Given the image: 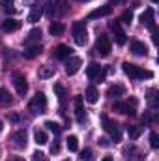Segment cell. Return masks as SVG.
<instances>
[{"label": "cell", "instance_id": "2e32d148", "mask_svg": "<svg viewBox=\"0 0 159 161\" xmlns=\"http://www.w3.org/2000/svg\"><path fill=\"white\" fill-rule=\"evenodd\" d=\"M11 139H13V144H15L17 148H25V146H26V131H25V129L17 131Z\"/></svg>", "mask_w": 159, "mask_h": 161}, {"label": "cell", "instance_id": "4fadbf2b", "mask_svg": "<svg viewBox=\"0 0 159 161\" xmlns=\"http://www.w3.org/2000/svg\"><path fill=\"white\" fill-rule=\"evenodd\" d=\"M75 113H77V122L86 120V113H84V107H82V96H77L75 97Z\"/></svg>", "mask_w": 159, "mask_h": 161}, {"label": "cell", "instance_id": "e575fe53", "mask_svg": "<svg viewBox=\"0 0 159 161\" xmlns=\"http://www.w3.org/2000/svg\"><path fill=\"white\" fill-rule=\"evenodd\" d=\"M150 146H152L154 150L159 148V135L157 133H150Z\"/></svg>", "mask_w": 159, "mask_h": 161}, {"label": "cell", "instance_id": "9c48e42d", "mask_svg": "<svg viewBox=\"0 0 159 161\" xmlns=\"http://www.w3.org/2000/svg\"><path fill=\"white\" fill-rule=\"evenodd\" d=\"M80 66H82V60H80L79 56H71V58L66 62V73H68V75H75L80 69Z\"/></svg>", "mask_w": 159, "mask_h": 161}, {"label": "cell", "instance_id": "44dd1931", "mask_svg": "<svg viewBox=\"0 0 159 161\" xmlns=\"http://www.w3.org/2000/svg\"><path fill=\"white\" fill-rule=\"evenodd\" d=\"M123 92H125V88H123L122 84H112V86L109 88L107 96H109V97H114V99H118L120 96H123Z\"/></svg>", "mask_w": 159, "mask_h": 161}, {"label": "cell", "instance_id": "9a60e30c", "mask_svg": "<svg viewBox=\"0 0 159 161\" xmlns=\"http://www.w3.org/2000/svg\"><path fill=\"white\" fill-rule=\"evenodd\" d=\"M21 28V21H15V19H8L2 23V32H15Z\"/></svg>", "mask_w": 159, "mask_h": 161}, {"label": "cell", "instance_id": "7a4b0ae2", "mask_svg": "<svg viewBox=\"0 0 159 161\" xmlns=\"http://www.w3.org/2000/svg\"><path fill=\"white\" fill-rule=\"evenodd\" d=\"M45 109H47V97H45L43 92H38V94L30 99L28 111H30L32 114H41V113H45Z\"/></svg>", "mask_w": 159, "mask_h": 161}, {"label": "cell", "instance_id": "ee69618b", "mask_svg": "<svg viewBox=\"0 0 159 161\" xmlns=\"http://www.w3.org/2000/svg\"><path fill=\"white\" fill-rule=\"evenodd\" d=\"M152 2H154V4H156V2H157V0H152Z\"/></svg>", "mask_w": 159, "mask_h": 161}, {"label": "cell", "instance_id": "30bf717a", "mask_svg": "<svg viewBox=\"0 0 159 161\" xmlns=\"http://www.w3.org/2000/svg\"><path fill=\"white\" fill-rule=\"evenodd\" d=\"M109 26L114 30V40H116V43H118V45H123V43L127 41V36L120 30V23H118V21H114V23L111 21V23H109Z\"/></svg>", "mask_w": 159, "mask_h": 161}, {"label": "cell", "instance_id": "5b68a950", "mask_svg": "<svg viewBox=\"0 0 159 161\" xmlns=\"http://www.w3.org/2000/svg\"><path fill=\"white\" fill-rule=\"evenodd\" d=\"M135 99H131V105L129 103H125V101H114V105H112V111H116L120 114H129V116H135L137 113H135Z\"/></svg>", "mask_w": 159, "mask_h": 161}, {"label": "cell", "instance_id": "f1b7e54d", "mask_svg": "<svg viewBox=\"0 0 159 161\" xmlns=\"http://www.w3.org/2000/svg\"><path fill=\"white\" fill-rule=\"evenodd\" d=\"M40 38H41V30L40 28H34V30H30V34H28V38H26V45H30L32 41H40Z\"/></svg>", "mask_w": 159, "mask_h": 161}, {"label": "cell", "instance_id": "7c38bea8", "mask_svg": "<svg viewBox=\"0 0 159 161\" xmlns=\"http://www.w3.org/2000/svg\"><path fill=\"white\" fill-rule=\"evenodd\" d=\"M146 101H148V107L152 109V111H156L159 107V96H157V90L156 88H152V90H148V96H146Z\"/></svg>", "mask_w": 159, "mask_h": 161}, {"label": "cell", "instance_id": "d590c367", "mask_svg": "<svg viewBox=\"0 0 159 161\" xmlns=\"http://www.w3.org/2000/svg\"><path fill=\"white\" fill-rule=\"evenodd\" d=\"M32 161H49V159H47V156H45L43 152H40V150H36V152L32 154Z\"/></svg>", "mask_w": 159, "mask_h": 161}, {"label": "cell", "instance_id": "e0dca14e", "mask_svg": "<svg viewBox=\"0 0 159 161\" xmlns=\"http://www.w3.org/2000/svg\"><path fill=\"white\" fill-rule=\"evenodd\" d=\"M41 15H43V8L38 6V4H34L30 8V13H28V23H38Z\"/></svg>", "mask_w": 159, "mask_h": 161}, {"label": "cell", "instance_id": "ab89813d", "mask_svg": "<svg viewBox=\"0 0 159 161\" xmlns=\"http://www.w3.org/2000/svg\"><path fill=\"white\" fill-rule=\"evenodd\" d=\"M11 122H19V116L17 114H11Z\"/></svg>", "mask_w": 159, "mask_h": 161}, {"label": "cell", "instance_id": "ba28073f", "mask_svg": "<svg viewBox=\"0 0 159 161\" xmlns=\"http://www.w3.org/2000/svg\"><path fill=\"white\" fill-rule=\"evenodd\" d=\"M112 9H114V4H105V6H101V8L94 9V11L88 15V19H99V17H107V15H111V13H112Z\"/></svg>", "mask_w": 159, "mask_h": 161}, {"label": "cell", "instance_id": "f6af8a7d", "mask_svg": "<svg viewBox=\"0 0 159 161\" xmlns=\"http://www.w3.org/2000/svg\"><path fill=\"white\" fill-rule=\"evenodd\" d=\"M64 161H69V159H64Z\"/></svg>", "mask_w": 159, "mask_h": 161}, {"label": "cell", "instance_id": "52a82bcc", "mask_svg": "<svg viewBox=\"0 0 159 161\" xmlns=\"http://www.w3.org/2000/svg\"><path fill=\"white\" fill-rule=\"evenodd\" d=\"M13 86H15V90H17V94L19 96H23L25 97V94H26V90H28V82H26V77L23 75V73H13Z\"/></svg>", "mask_w": 159, "mask_h": 161}, {"label": "cell", "instance_id": "603a6c76", "mask_svg": "<svg viewBox=\"0 0 159 161\" xmlns=\"http://www.w3.org/2000/svg\"><path fill=\"white\" fill-rule=\"evenodd\" d=\"M47 141H49V137H47V133L43 131V129H36L34 131V142L36 144H47Z\"/></svg>", "mask_w": 159, "mask_h": 161}, {"label": "cell", "instance_id": "4dcf8cb0", "mask_svg": "<svg viewBox=\"0 0 159 161\" xmlns=\"http://www.w3.org/2000/svg\"><path fill=\"white\" fill-rule=\"evenodd\" d=\"M0 105H11V97H9V92L0 88Z\"/></svg>", "mask_w": 159, "mask_h": 161}, {"label": "cell", "instance_id": "8d00e7d4", "mask_svg": "<svg viewBox=\"0 0 159 161\" xmlns=\"http://www.w3.org/2000/svg\"><path fill=\"white\" fill-rule=\"evenodd\" d=\"M131 21H133V13H131V11H125V13L122 15V23H123V25H131Z\"/></svg>", "mask_w": 159, "mask_h": 161}, {"label": "cell", "instance_id": "4316f807", "mask_svg": "<svg viewBox=\"0 0 159 161\" xmlns=\"http://www.w3.org/2000/svg\"><path fill=\"white\" fill-rule=\"evenodd\" d=\"M66 142H68V148H69L71 152H77V150H79V139H77L75 135H69V137L66 139Z\"/></svg>", "mask_w": 159, "mask_h": 161}, {"label": "cell", "instance_id": "f35d334b", "mask_svg": "<svg viewBox=\"0 0 159 161\" xmlns=\"http://www.w3.org/2000/svg\"><path fill=\"white\" fill-rule=\"evenodd\" d=\"M99 144H101V146H105V148H107V146H109V144H111V142H109V139H105V137H103V139H99Z\"/></svg>", "mask_w": 159, "mask_h": 161}, {"label": "cell", "instance_id": "277c9868", "mask_svg": "<svg viewBox=\"0 0 159 161\" xmlns=\"http://www.w3.org/2000/svg\"><path fill=\"white\" fill-rule=\"evenodd\" d=\"M103 127H105L107 133H111V137H112L114 142H120V139H122V131H120V125L116 124V122H112V120H109L107 116H103Z\"/></svg>", "mask_w": 159, "mask_h": 161}, {"label": "cell", "instance_id": "f546056e", "mask_svg": "<svg viewBox=\"0 0 159 161\" xmlns=\"http://www.w3.org/2000/svg\"><path fill=\"white\" fill-rule=\"evenodd\" d=\"M13 4H15L13 0H0V6H2V9L6 13H15V6Z\"/></svg>", "mask_w": 159, "mask_h": 161}, {"label": "cell", "instance_id": "1f68e13d", "mask_svg": "<svg viewBox=\"0 0 159 161\" xmlns=\"http://www.w3.org/2000/svg\"><path fill=\"white\" fill-rule=\"evenodd\" d=\"M54 92H56L60 103H64V101H66V88H64L62 84H54Z\"/></svg>", "mask_w": 159, "mask_h": 161}, {"label": "cell", "instance_id": "74e56055", "mask_svg": "<svg viewBox=\"0 0 159 161\" xmlns=\"http://www.w3.org/2000/svg\"><path fill=\"white\" fill-rule=\"evenodd\" d=\"M51 152H52V154H58V152H60V142H58V141H54V142L51 144Z\"/></svg>", "mask_w": 159, "mask_h": 161}, {"label": "cell", "instance_id": "83f0119b", "mask_svg": "<svg viewBox=\"0 0 159 161\" xmlns=\"http://www.w3.org/2000/svg\"><path fill=\"white\" fill-rule=\"evenodd\" d=\"M58 0H49V4H47V15L49 17H54L56 13H58Z\"/></svg>", "mask_w": 159, "mask_h": 161}, {"label": "cell", "instance_id": "d6986e66", "mask_svg": "<svg viewBox=\"0 0 159 161\" xmlns=\"http://www.w3.org/2000/svg\"><path fill=\"white\" fill-rule=\"evenodd\" d=\"M140 23H142L144 26H152V25H154V9H152V8H148V9L140 15Z\"/></svg>", "mask_w": 159, "mask_h": 161}, {"label": "cell", "instance_id": "d6a6232c", "mask_svg": "<svg viewBox=\"0 0 159 161\" xmlns=\"http://www.w3.org/2000/svg\"><path fill=\"white\" fill-rule=\"evenodd\" d=\"M45 125H47V127H49V129H51V131H52L54 135H58V133L62 131L60 124H56V122H52V120H47V122H45Z\"/></svg>", "mask_w": 159, "mask_h": 161}, {"label": "cell", "instance_id": "7402d4cb", "mask_svg": "<svg viewBox=\"0 0 159 161\" xmlns=\"http://www.w3.org/2000/svg\"><path fill=\"white\" fill-rule=\"evenodd\" d=\"M41 51H43V49H41V45L38 43V45H30V47H28L23 54H25V58H28V60H30V58H36Z\"/></svg>", "mask_w": 159, "mask_h": 161}, {"label": "cell", "instance_id": "484cf974", "mask_svg": "<svg viewBox=\"0 0 159 161\" xmlns=\"http://www.w3.org/2000/svg\"><path fill=\"white\" fill-rule=\"evenodd\" d=\"M140 133H142V127L140 125H127V135H129V139H139L140 137Z\"/></svg>", "mask_w": 159, "mask_h": 161}, {"label": "cell", "instance_id": "ac0fdd59", "mask_svg": "<svg viewBox=\"0 0 159 161\" xmlns=\"http://www.w3.org/2000/svg\"><path fill=\"white\" fill-rule=\"evenodd\" d=\"M101 69H103V68H101L99 64H96V62H92V64H90V66L86 68V75H88V79L96 80V79H97V75L101 73Z\"/></svg>", "mask_w": 159, "mask_h": 161}, {"label": "cell", "instance_id": "8fae6325", "mask_svg": "<svg viewBox=\"0 0 159 161\" xmlns=\"http://www.w3.org/2000/svg\"><path fill=\"white\" fill-rule=\"evenodd\" d=\"M52 54H54V58H58V60H66V58L71 56V47H69V45H58Z\"/></svg>", "mask_w": 159, "mask_h": 161}, {"label": "cell", "instance_id": "836d02e7", "mask_svg": "<svg viewBox=\"0 0 159 161\" xmlns=\"http://www.w3.org/2000/svg\"><path fill=\"white\" fill-rule=\"evenodd\" d=\"M80 161H94V152H92L90 148L82 150V152H80Z\"/></svg>", "mask_w": 159, "mask_h": 161}, {"label": "cell", "instance_id": "6da1fadb", "mask_svg": "<svg viewBox=\"0 0 159 161\" xmlns=\"http://www.w3.org/2000/svg\"><path fill=\"white\" fill-rule=\"evenodd\" d=\"M123 71H125V75H129L131 79H137V80H142V79H152L154 77V73L152 71H148V69H142L140 66H135V64H131V62H123Z\"/></svg>", "mask_w": 159, "mask_h": 161}, {"label": "cell", "instance_id": "d4e9b609", "mask_svg": "<svg viewBox=\"0 0 159 161\" xmlns=\"http://www.w3.org/2000/svg\"><path fill=\"white\" fill-rule=\"evenodd\" d=\"M38 75H40V79H49V77H52V75H54V66H43L40 71H38Z\"/></svg>", "mask_w": 159, "mask_h": 161}, {"label": "cell", "instance_id": "7bdbcfd3", "mask_svg": "<svg viewBox=\"0 0 159 161\" xmlns=\"http://www.w3.org/2000/svg\"><path fill=\"white\" fill-rule=\"evenodd\" d=\"M13 161H25V159H21V158H17V159H13Z\"/></svg>", "mask_w": 159, "mask_h": 161}, {"label": "cell", "instance_id": "8992f818", "mask_svg": "<svg viewBox=\"0 0 159 161\" xmlns=\"http://www.w3.org/2000/svg\"><path fill=\"white\" fill-rule=\"evenodd\" d=\"M96 53L99 56H109L111 54V40L109 36H99L96 41Z\"/></svg>", "mask_w": 159, "mask_h": 161}, {"label": "cell", "instance_id": "60d3db41", "mask_svg": "<svg viewBox=\"0 0 159 161\" xmlns=\"http://www.w3.org/2000/svg\"><path fill=\"white\" fill-rule=\"evenodd\" d=\"M103 161H112V158H111V156H105V158H103Z\"/></svg>", "mask_w": 159, "mask_h": 161}, {"label": "cell", "instance_id": "5bb4252c", "mask_svg": "<svg viewBox=\"0 0 159 161\" xmlns=\"http://www.w3.org/2000/svg\"><path fill=\"white\" fill-rule=\"evenodd\" d=\"M131 53L137 54V56H146L148 54V47L142 41H133L131 43Z\"/></svg>", "mask_w": 159, "mask_h": 161}, {"label": "cell", "instance_id": "3957f363", "mask_svg": "<svg viewBox=\"0 0 159 161\" xmlns=\"http://www.w3.org/2000/svg\"><path fill=\"white\" fill-rule=\"evenodd\" d=\"M73 40L77 45H84L86 40H88V32H86V25L84 21H77L73 25Z\"/></svg>", "mask_w": 159, "mask_h": 161}, {"label": "cell", "instance_id": "cb8c5ba5", "mask_svg": "<svg viewBox=\"0 0 159 161\" xmlns=\"http://www.w3.org/2000/svg\"><path fill=\"white\" fill-rule=\"evenodd\" d=\"M64 30H66V26H64L62 23H52V25L49 26V34H51V36H62Z\"/></svg>", "mask_w": 159, "mask_h": 161}, {"label": "cell", "instance_id": "ffe728a7", "mask_svg": "<svg viewBox=\"0 0 159 161\" xmlns=\"http://www.w3.org/2000/svg\"><path fill=\"white\" fill-rule=\"evenodd\" d=\"M84 99H86L88 103H97V99H99V92H97V88L90 86V88L86 90V94H84Z\"/></svg>", "mask_w": 159, "mask_h": 161}, {"label": "cell", "instance_id": "b9f144b4", "mask_svg": "<svg viewBox=\"0 0 159 161\" xmlns=\"http://www.w3.org/2000/svg\"><path fill=\"white\" fill-rule=\"evenodd\" d=\"M2 127H4V124H2V122H0V133H2Z\"/></svg>", "mask_w": 159, "mask_h": 161}]
</instances>
